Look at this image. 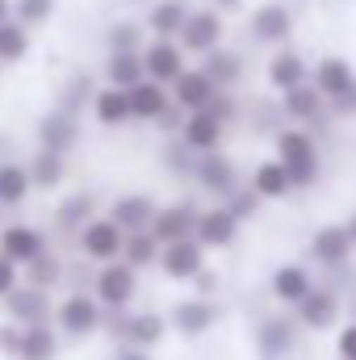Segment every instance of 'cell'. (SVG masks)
<instances>
[{
	"label": "cell",
	"mask_w": 356,
	"mask_h": 360,
	"mask_svg": "<svg viewBox=\"0 0 356 360\" xmlns=\"http://www.w3.org/2000/svg\"><path fill=\"white\" fill-rule=\"evenodd\" d=\"M272 155L285 164V172L293 180V188H310L319 172H323V155H319V139L310 130H298V126H281L272 134Z\"/></svg>",
	"instance_id": "1"
},
{
	"label": "cell",
	"mask_w": 356,
	"mask_h": 360,
	"mask_svg": "<svg viewBox=\"0 0 356 360\" xmlns=\"http://www.w3.org/2000/svg\"><path fill=\"white\" fill-rule=\"evenodd\" d=\"M55 327L59 335H72V340H89L105 327V306L84 293V289H72L59 306H55Z\"/></svg>",
	"instance_id": "2"
},
{
	"label": "cell",
	"mask_w": 356,
	"mask_h": 360,
	"mask_svg": "<svg viewBox=\"0 0 356 360\" xmlns=\"http://www.w3.org/2000/svg\"><path fill=\"white\" fill-rule=\"evenodd\" d=\"M126 239H130V235H126L109 214H96L89 226L76 235V248H80V256L92 260V264H113V260H122Z\"/></svg>",
	"instance_id": "3"
},
{
	"label": "cell",
	"mask_w": 356,
	"mask_h": 360,
	"mask_svg": "<svg viewBox=\"0 0 356 360\" xmlns=\"http://www.w3.org/2000/svg\"><path fill=\"white\" fill-rule=\"evenodd\" d=\"M139 293V272L130 269L126 260H113V264H101L92 276V297L105 306V310H130Z\"/></svg>",
	"instance_id": "4"
},
{
	"label": "cell",
	"mask_w": 356,
	"mask_h": 360,
	"mask_svg": "<svg viewBox=\"0 0 356 360\" xmlns=\"http://www.w3.org/2000/svg\"><path fill=\"white\" fill-rule=\"evenodd\" d=\"M293 25H298V21H293V8H289L285 0H265V4H256L252 17H248V34H252L260 46H272V51L289 46Z\"/></svg>",
	"instance_id": "5"
},
{
	"label": "cell",
	"mask_w": 356,
	"mask_h": 360,
	"mask_svg": "<svg viewBox=\"0 0 356 360\" xmlns=\"http://www.w3.org/2000/svg\"><path fill=\"white\" fill-rule=\"evenodd\" d=\"M352 252H356V243H352V235H348L344 222H323V226L310 235V248H306L310 264H319V269H327V272L348 269Z\"/></svg>",
	"instance_id": "6"
},
{
	"label": "cell",
	"mask_w": 356,
	"mask_h": 360,
	"mask_svg": "<svg viewBox=\"0 0 356 360\" xmlns=\"http://www.w3.org/2000/svg\"><path fill=\"white\" fill-rule=\"evenodd\" d=\"M222 38H227V21H222L218 8H193L189 21H184V30H180L184 55H197V59H205L210 51H218Z\"/></svg>",
	"instance_id": "7"
},
{
	"label": "cell",
	"mask_w": 356,
	"mask_h": 360,
	"mask_svg": "<svg viewBox=\"0 0 356 360\" xmlns=\"http://www.w3.org/2000/svg\"><path fill=\"white\" fill-rule=\"evenodd\" d=\"M143 68H147V80L172 89L180 76L189 72V55H184V46H180L177 38H147V46H143Z\"/></svg>",
	"instance_id": "8"
},
{
	"label": "cell",
	"mask_w": 356,
	"mask_h": 360,
	"mask_svg": "<svg viewBox=\"0 0 356 360\" xmlns=\"http://www.w3.org/2000/svg\"><path fill=\"white\" fill-rule=\"evenodd\" d=\"M298 340H302V323L293 314H268V319H260V327H256V352H260V360L293 356Z\"/></svg>",
	"instance_id": "9"
},
{
	"label": "cell",
	"mask_w": 356,
	"mask_h": 360,
	"mask_svg": "<svg viewBox=\"0 0 356 360\" xmlns=\"http://www.w3.org/2000/svg\"><path fill=\"white\" fill-rule=\"evenodd\" d=\"M193 180H197V188H201L205 197H218V205L243 184V180H239V164H235L227 151H210V155H201Z\"/></svg>",
	"instance_id": "10"
},
{
	"label": "cell",
	"mask_w": 356,
	"mask_h": 360,
	"mask_svg": "<svg viewBox=\"0 0 356 360\" xmlns=\"http://www.w3.org/2000/svg\"><path fill=\"white\" fill-rule=\"evenodd\" d=\"M34 134H38V147H42V151L72 155V151H76V143H80V117H76V113H68V109H59V105H51V109L38 117Z\"/></svg>",
	"instance_id": "11"
},
{
	"label": "cell",
	"mask_w": 356,
	"mask_h": 360,
	"mask_svg": "<svg viewBox=\"0 0 356 360\" xmlns=\"http://www.w3.org/2000/svg\"><path fill=\"white\" fill-rule=\"evenodd\" d=\"M46 252H51L46 231H38L34 222H4V231H0V256H8L17 269L34 264V260L46 256Z\"/></svg>",
	"instance_id": "12"
},
{
	"label": "cell",
	"mask_w": 356,
	"mask_h": 360,
	"mask_svg": "<svg viewBox=\"0 0 356 360\" xmlns=\"http://www.w3.org/2000/svg\"><path fill=\"white\" fill-rule=\"evenodd\" d=\"M218 319H222V310H218V302L214 297H184L172 306V314H168V327L184 335V340H201L205 331H214L218 327Z\"/></svg>",
	"instance_id": "13"
},
{
	"label": "cell",
	"mask_w": 356,
	"mask_h": 360,
	"mask_svg": "<svg viewBox=\"0 0 356 360\" xmlns=\"http://www.w3.org/2000/svg\"><path fill=\"white\" fill-rule=\"evenodd\" d=\"M4 319L17 323V327H38V323H55V306H51V293L46 289H34V285H17L8 297H4Z\"/></svg>",
	"instance_id": "14"
},
{
	"label": "cell",
	"mask_w": 356,
	"mask_h": 360,
	"mask_svg": "<svg viewBox=\"0 0 356 360\" xmlns=\"http://www.w3.org/2000/svg\"><path fill=\"white\" fill-rule=\"evenodd\" d=\"M239 231H243V222H239L227 205L214 201V205H205V210L197 214V235H193V239H197L205 252H227V248L239 239Z\"/></svg>",
	"instance_id": "15"
},
{
	"label": "cell",
	"mask_w": 356,
	"mask_h": 360,
	"mask_svg": "<svg viewBox=\"0 0 356 360\" xmlns=\"http://www.w3.org/2000/svg\"><path fill=\"white\" fill-rule=\"evenodd\" d=\"M265 80H268V89L276 92V96H285V92L310 84V63H306L293 46H281V51H272V55H268Z\"/></svg>",
	"instance_id": "16"
},
{
	"label": "cell",
	"mask_w": 356,
	"mask_h": 360,
	"mask_svg": "<svg viewBox=\"0 0 356 360\" xmlns=\"http://www.w3.org/2000/svg\"><path fill=\"white\" fill-rule=\"evenodd\" d=\"M205 269H210V264H205V248H201L197 239H180V243H168V248L160 252V272H164L168 281H180V285L189 281V285H193Z\"/></svg>",
	"instance_id": "17"
},
{
	"label": "cell",
	"mask_w": 356,
	"mask_h": 360,
	"mask_svg": "<svg viewBox=\"0 0 356 360\" xmlns=\"http://www.w3.org/2000/svg\"><path fill=\"white\" fill-rule=\"evenodd\" d=\"M222 139H227V122L214 113V109H197L184 117V130H180V143L193 147L197 155H210V151H222Z\"/></svg>",
	"instance_id": "18"
},
{
	"label": "cell",
	"mask_w": 356,
	"mask_h": 360,
	"mask_svg": "<svg viewBox=\"0 0 356 360\" xmlns=\"http://www.w3.org/2000/svg\"><path fill=\"white\" fill-rule=\"evenodd\" d=\"M155 214H160V205H155L151 193H122V197H113V205H109V218H113L126 235H143V231H151Z\"/></svg>",
	"instance_id": "19"
},
{
	"label": "cell",
	"mask_w": 356,
	"mask_h": 360,
	"mask_svg": "<svg viewBox=\"0 0 356 360\" xmlns=\"http://www.w3.org/2000/svg\"><path fill=\"white\" fill-rule=\"evenodd\" d=\"M310 289H314V276L306 264H276L272 276H268V293L285 306V310H298L306 297H310Z\"/></svg>",
	"instance_id": "20"
},
{
	"label": "cell",
	"mask_w": 356,
	"mask_h": 360,
	"mask_svg": "<svg viewBox=\"0 0 356 360\" xmlns=\"http://www.w3.org/2000/svg\"><path fill=\"white\" fill-rule=\"evenodd\" d=\"M197 205L193 201H172V205H160L155 222H151V235L168 248V243H180V239H193L197 235Z\"/></svg>",
	"instance_id": "21"
},
{
	"label": "cell",
	"mask_w": 356,
	"mask_h": 360,
	"mask_svg": "<svg viewBox=\"0 0 356 360\" xmlns=\"http://www.w3.org/2000/svg\"><path fill=\"white\" fill-rule=\"evenodd\" d=\"M310 84H314L319 96L331 105V101H340V96L356 84V72L344 55H323L319 63H310Z\"/></svg>",
	"instance_id": "22"
},
{
	"label": "cell",
	"mask_w": 356,
	"mask_h": 360,
	"mask_svg": "<svg viewBox=\"0 0 356 360\" xmlns=\"http://www.w3.org/2000/svg\"><path fill=\"white\" fill-rule=\"evenodd\" d=\"M293 319L302 323V331H327L340 323V293L331 285H314L310 297L293 310Z\"/></svg>",
	"instance_id": "23"
},
{
	"label": "cell",
	"mask_w": 356,
	"mask_h": 360,
	"mask_svg": "<svg viewBox=\"0 0 356 360\" xmlns=\"http://www.w3.org/2000/svg\"><path fill=\"white\" fill-rule=\"evenodd\" d=\"M126 96H130V117H134V122H147V126H155V122L177 105V101H172V89H168V84H155V80L134 84Z\"/></svg>",
	"instance_id": "24"
},
{
	"label": "cell",
	"mask_w": 356,
	"mask_h": 360,
	"mask_svg": "<svg viewBox=\"0 0 356 360\" xmlns=\"http://www.w3.org/2000/svg\"><path fill=\"white\" fill-rule=\"evenodd\" d=\"M218 92H222V89H218L201 68H189L177 84H172V101H177L184 113H197V109H210Z\"/></svg>",
	"instance_id": "25"
},
{
	"label": "cell",
	"mask_w": 356,
	"mask_h": 360,
	"mask_svg": "<svg viewBox=\"0 0 356 360\" xmlns=\"http://www.w3.org/2000/svg\"><path fill=\"white\" fill-rule=\"evenodd\" d=\"M248 184H252V193H256L260 201H285L289 193H298V188H293V180H289V172H285V164H281L276 155L260 160V164L252 168Z\"/></svg>",
	"instance_id": "26"
},
{
	"label": "cell",
	"mask_w": 356,
	"mask_h": 360,
	"mask_svg": "<svg viewBox=\"0 0 356 360\" xmlns=\"http://www.w3.org/2000/svg\"><path fill=\"white\" fill-rule=\"evenodd\" d=\"M189 13H193V4H189V0H155V4L147 8L143 25H147V34H151V38H177V42H180V30H184Z\"/></svg>",
	"instance_id": "27"
},
{
	"label": "cell",
	"mask_w": 356,
	"mask_h": 360,
	"mask_svg": "<svg viewBox=\"0 0 356 360\" xmlns=\"http://www.w3.org/2000/svg\"><path fill=\"white\" fill-rule=\"evenodd\" d=\"M276 101H281V113H285L293 126H314V122L327 113V101L319 96L314 84H302V89L285 92V96H276Z\"/></svg>",
	"instance_id": "28"
},
{
	"label": "cell",
	"mask_w": 356,
	"mask_h": 360,
	"mask_svg": "<svg viewBox=\"0 0 356 360\" xmlns=\"http://www.w3.org/2000/svg\"><path fill=\"white\" fill-rule=\"evenodd\" d=\"M92 117H96V126H105V130H122L126 122H134V117H130V96H126V89L101 84L96 96H92Z\"/></svg>",
	"instance_id": "29"
},
{
	"label": "cell",
	"mask_w": 356,
	"mask_h": 360,
	"mask_svg": "<svg viewBox=\"0 0 356 360\" xmlns=\"http://www.w3.org/2000/svg\"><path fill=\"white\" fill-rule=\"evenodd\" d=\"M25 172H30V184L34 193H55L63 180H68V155H55V151H34L25 160Z\"/></svg>",
	"instance_id": "30"
},
{
	"label": "cell",
	"mask_w": 356,
	"mask_h": 360,
	"mask_svg": "<svg viewBox=\"0 0 356 360\" xmlns=\"http://www.w3.org/2000/svg\"><path fill=\"white\" fill-rule=\"evenodd\" d=\"M168 331H172V327H168V319H164V314L143 310V314H130V327H126V340H122V344H126V348L147 352V348H160Z\"/></svg>",
	"instance_id": "31"
},
{
	"label": "cell",
	"mask_w": 356,
	"mask_h": 360,
	"mask_svg": "<svg viewBox=\"0 0 356 360\" xmlns=\"http://www.w3.org/2000/svg\"><path fill=\"white\" fill-rule=\"evenodd\" d=\"M34 193L30 172H25V160H0V210H17L25 205Z\"/></svg>",
	"instance_id": "32"
},
{
	"label": "cell",
	"mask_w": 356,
	"mask_h": 360,
	"mask_svg": "<svg viewBox=\"0 0 356 360\" xmlns=\"http://www.w3.org/2000/svg\"><path fill=\"white\" fill-rule=\"evenodd\" d=\"M197 68H201V72H205V76H210L222 92H231L239 80H243V55H239V51H227V46L210 51Z\"/></svg>",
	"instance_id": "33"
},
{
	"label": "cell",
	"mask_w": 356,
	"mask_h": 360,
	"mask_svg": "<svg viewBox=\"0 0 356 360\" xmlns=\"http://www.w3.org/2000/svg\"><path fill=\"white\" fill-rule=\"evenodd\" d=\"M105 84H113V89H134V84H143L147 80V68H143V51L139 55H126V51H117V55H105Z\"/></svg>",
	"instance_id": "34"
},
{
	"label": "cell",
	"mask_w": 356,
	"mask_h": 360,
	"mask_svg": "<svg viewBox=\"0 0 356 360\" xmlns=\"http://www.w3.org/2000/svg\"><path fill=\"white\" fill-rule=\"evenodd\" d=\"M92 218H96V201H92V193H72V197H63L59 210H55V226H59L63 235H80Z\"/></svg>",
	"instance_id": "35"
},
{
	"label": "cell",
	"mask_w": 356,
	"mask_h": 360,
	"mask_svg": "<svg viewBox=\"0 0 356 360\" xmlns=\"http://www.w3.org/2000/svg\"><path fill=\"white\" fill-rule=\"evenodd\" d=\"M147 25H139V21H130V17H122V21H109V30H105V55H117V51H126V55H139L143 46H147Z\"/></svg>",
	"instance_id": "36"
},
{
	"label": "cell",
	"mask_w": 356,
	"mask_h": 360,
	"mask_svg": "<svg viewBox=\"0 0 356 360\" xmlns=\"http://www.w3.org/2000/svg\"><path fill=\"white\" fill-rule=\"evenodd\" d=\"M55 356H59V327H55V323L25 327V335H21V356L17 360H55Z\"/></svg>",
	"instance_id": "37"
},
{
	"label": "cell",
	"mask_w": 356,
	"mask_h": 360,
	"mask_svg": "<svg viewBox=\"0 0 356 360\" xmlns=\"http://www.w3.org/2000/svg\"><path fill=\"white\" fill-rule=\"evenodd\" d=\"M96 89H101V84L92 80L89 72H72V76L63 80V89H59V101H55V105L80 117L84 109H92V96H96Z\"/></svg>",
	"instance_id": "38"
},
{
	"label": "cell",
	"mask_w": 356,
	"mask_h": 360,
	"mask_svg": "<svg viewBox=\"0 0 356 360\" xmlns=\"http://www.w3.org/2000/svg\"><path fill=\"white\" fill-rule=\"evenodd\" d=\"M160 252H164V243H160L151 231H143V235H130V239H126V252H122V260H126L134 272L160 269Z\"/></svg>",
	"instance_id": "39"
},
{
	"label": "cell",
	"mask_w": 356,
	"mask_h": 360,
	"mask_svg": "<svg viewBox=\"0 0 356 360\" xmlns=\"http://www.w3.org/2000/svg\"><path fill=\"white\" fill-rule=\"evenodd\" d=\"M25 59H30V30L17 21H4L0 25V68H17Z\"/></svg>",
	"instance_id": "40"
},
{
	"label": "cell",
	"mask_w": 356,
	"mask_h": 360,
	"mask_svg": "<svg viewBox=\"0 0 356 360\" xmlns=\"http://www.w3.org/2000/svg\"><path fill=\"white\" fill-rule=\"evenodd\" d=\"M21 281L25 285H34V289H55V285H63V260L55 256V252H46V256H38L34 264H25L21 269Z\"/></svg>",
	"instance_id": "41"
},
{
	"label": "cell",
	"mask_w": 356,
	"mask_h": 360,
	"mask_svg": "<svg viewBox=\"0 0 356 360\" xmlns=\"http://www.w3.org/2000/svg\"><path fill=\"white\" fill-rule=\"evenodd\" d=\"M55 8H59V0H13V21L34 34L55 17Z\"/></svg>",
	"instance_id": "42"
},
{
	"label": "cell",
	"mask_w": 356,
	"mask_h": 360,
	"mask_svg": "<svg viewBox=\"0 0 356 360\" xmlns=\"http://www.w3.org/2000/svg\"><path fill=\"white\" fill-rule=\"evenodd\" d=\"M197 160H201V155H197L193 147H184L180 139H172L168 151H164V164H168L172 176H193V172H197Z\"/></svg>",
	"instance_id": "43"
},
{
	"label": "cell",
	"mask_w": 356,
	"mask_h": 360,
	"mask_svg": "<svg viewBox=\"0 0 356 360\" xmlns=\"http://www.w3.org/2000/svg\"><path fill=\"white\" fill-rule=\"evenodd\" d=\"M222 205H227V210H231V214H235L239 222H252V218L260 214V205H265V201H260V197L252 193V184H239V188H235V193H231V197H227Z\"/></svg>",
	"instance_id": "44"
},
{
	"label": "cell",
	"mask_w": 356,
	"mask_h": 360,
	"mask_svg": "<svg viewBox=\"0 0 356 360\" xmlns=\"http://www.w3.org/2000/svg\"><path fill=\"white\" fill-rule=\"evenodd\" d=\"M21 335H25V327H17V323H0V356H8V360H17L21 356Z\"/></svg>",
	"instance_id": "45"
},
{
	"label": "cell",
	"mask_w": 356,
	"mask_h": 360,
	"mask_svg": "<svg viewBox=\"0 0 356 360\" xmlns=\"http://www.w3.org/2000/svg\"><path fill=\"white\" fill-rule=\"evenodd\" d=\"M17 285H21V269H17L8 256H0V302H4Z\"/></svg>",
	"instance_id": "46"
},
{
	"label": "cell",
	"mask_w": 356,
	"mask_h": 360,
	"mask_svg": "<svg viewBox=\"0 0 356 360\" xmlns=\"http://www.w3.org/2000/svg\"><path fill=\"white\" fill-rule=\"evenodd\" d=\"M336 352H340V360H356V323H344V327H340Z\"/></svg>",
	"instance_id": "47"
},
{
	"label": "cell",
	"mask_w": 356,
	"mask_h": 360,
	"mask_svg": "<svg viewBox=\"0 0 356 360\" xmlns=\"http://www.w3.org/2000/svg\"><path fill=\"white\" fill-rule=\"evenodd\" d=\"M210 109H214V113H218V117H222V122H227V126H231V122H235V117H239V101H235V96H231V92H218V96H214V105H210Z\"/></svg>",
	"instance_id": "48"
},
{
	"label": "cell",
	"mask_w": 356,
	"mask_h": 360,
	"mask_svg": "<svg viewBox=\"0 0 356 360\" xmlns=\"http://www.w3.org/2000/svg\"><path fill=\"white\" fill-rule=\"evenodd\" d=\"M327 109H331L336 117H356V84H352V89H348V92H344L340 101H331Z\"/></svg>",
	"instance_id": "49"
},
{
	"label": "cell",
	"mask_w": 356,
	"mask_h": 360,
	"mask_svg": "<svg viewBox=\"0 0 356 360\" xmlns=\"http://www.w3.org/2000/svg\"><path fill=\"white\" fill-rule=\"evenodd\" d=\"M193 285H197V297H214V293H218V272L205 269L197 281H193Z\"/></svg>",
	"instance_id": "50"
},
{
	"label": "cell",
	"mask_w": 356,
	"mask_h": 360,
	"mask_svg": "<svg viewBox=\"0 0 356 360\" xmlns=\"http://www.w3.org/2000/svg\"><path fill=\"white\" fill-rule=\"evenodd\" d=\"M113 360H151V352H139V348H122Z\"/></svg>",
	"instance_id": "51"
},
{
	"label": "cell",
	"mask_w": 356,
	"mask_h": 360,
	"mask_svg": "<svg viewBox=\"0 0 356 360\" xmlns=\"http://www.w3.org/2000/svg\"><path fill=\"white\" fill-rule=\"evenodd\" d=\"M13 21V0H0V25Z\"/></svg>",
	"instance_id": "52"
},
{
	"label": "cell",
	"mask_w": 356,
	"mask_h": 360,
	"mask_svg": "<svg viewBox=\"0 0 356 360\" xmlns=\"http://www.w3.org/2000/svg\"><path fill=\"white\" fill-rule=\"evenodd\" d=\"M239 4H243V0H210V8H218V13H222V8H239Z\"/></svg>",
	"instance_id": "53"
},
{
	"label": "cell",
	"mask_w": 356,
	"mask_h": 360,
	"mask_svg": "<svg viewBox=\"0 0 356 360\" xmlns=\"http://www.w3.org/2000/svg\"><path fill=\"white\" fill-rule=\"evenodd\" d=\"M344 226H348V235H352V243H356V210L348 214V222H344Z\"/></svg>",
	"instance_id": "54"
},
{
	"label": "cell",
	"mask_w": 356,
	"mask_h": 360,
	"mask_svg": "<svg viewBox=\"0 0 356 360\" xmlns=\"http://www.w3.org/2000/svg\"><path fill=\"white\" fill-rule=\"evenodd\" d=\"M0 231H4V222H0Z\"/></svg>",
	"instance_id": "55"
}]
</instances>
